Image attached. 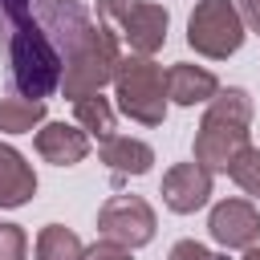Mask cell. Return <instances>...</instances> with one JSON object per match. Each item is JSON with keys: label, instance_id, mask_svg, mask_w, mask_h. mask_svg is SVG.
<instances>
[{"label": "cell", "instance_id": "1", "mask_svg": "<svg viewBox=\"0 0 260 260\" xmlns=\"http://www.w3.org/2000/svg\"><path fill=\"white\" fill-rule=\"evenodd\" d=\"M0 53L16 98L45 102L61 89V53L32 12V0H0Z\"/></svg>", "mask_w": 260, "mask_h": 260}, {"label": "cell", "instance_id": "2", "mask_svg": "<svg viewBox=\"0 0 260 260\" xmlns=\"http://www.w3.org/2000/svg\"><path fill=\"white\" fill-rule=\"evenodd\" d=\"M248 126H252V98H248V89H240V85L223 89L219 85L215 98L203 110L199 130H195V162L207 167L211 175L215 171L228 175V167L252 146Z\"/></svg>", "mask_w": 260, "mask_h": 260}, {"label": "cell", "instance_id": "3", "mask_svg": "<svg viewBox=\"0 0 260 260\" xmlns=\"http://www.w3.org/2000/svg\"><path fill=\"white\" fill-rule=\"evenodd\" d=\"M110 85H114L118 110L130 122L162 126V118H167V73H162V65H154L150 57H138V53H122Z\"/></svg>", "mask_w": 260, "mask_h": 260}, {"label": "cell", "instance_id": "4", "mask_svg": "<svg viewBox=\"0 0 260 260\" xmlns=\"http://www.w3.org/2000/svg\"><path fill=\"white\" fill-rule=\"evenodd\" d=\"M98 24L110 28L126 53L154 57L167 45L171 12L154 0H98Z\"/></svg>", "mask_w": 260, "mask_h": 260}, {"label": "cell", "instance_id": "5", "mask_svg": "<svg viewBox=\"0 0 260 260\" xmlns=\"http://www.w3.org/2000/svg\"><path fill=\"white\" fill-rule=\"evenodd\" d=\"M187 45L207 61H228L244 45V16L236 0H199L187 16Z\"/></svg>", "mask_w": 260, "mask_h": 260}, {"label": "cell", "instance_id": "6", "mask_svg": "<svg viewBox=\"0 0 260 260\" xmlns=\"http://www.w3.org/2000/svg\"><path fill=\"white\" fill-rule=\"evenodd\" d=\"M154 228H158L154 207L142 195H114L98 211V232L106 240H114V244H126L130 252L142 248V244H150L154 240Z\"/></svg>", "mask_w": 260, "mask_h": 260}, {"label": "cell", "instance_id": "7", "mask_svg": "<svg viewBox=\"0 0 260 260\" xmlns=\"http://www.w3.org/2000/svg\"><path fill=\"white\" fill-rule=\"evenodd\" d=\"M207 232H211L215 244L244 252V248H252V244L260 240V211H256L248 199H223V203L211 207Z\"/></svg>", "mask_w": 260, "mask_h": 260}, {"label": "cell", "instance_id": "8", "mask_svg": "<svg viewBox=\"0 0 260 260\" xmlns=\"http://www.w3.org/2000/svg\"><path fill=\"white\" fill-rule=\"evenodd\" d=\"M207 199H211V171L199 167L195 158H191V162H175V167L162 175V203H167L175 215H191V211H199Z\"/></svg>", "mask_w": 260, "mask_h": 260}, {"label": "cell", "instance_id": "9", "mask_svg": "<svg viewBox=\"0 0 260 260\" xmlns=\"http://www.w3.org/2000/svg\"><path fill=\"white\" fill-rule=\"evenodd\" d=\"M32 142H37V154L53 167H73L89 154V134L69 122H41Z\"/></svg>", "mask_w": 260, "mask_h": 260}, {"label": "cell", "instance_id": "10", "mask_svg": "<svg viewBox=\"0 0 260 260\" xmlns=\"http://www.w3.org/2000/svg\"><path fill=\"white\" fill-rule=\"evenodd\" d=\"M219 89V77L203 65H191V61H179L167 69V102L175 106H207Z\"/></svg>", "mask_w": 260, "mask_h": 260}, {"label": "cell", "instance_id": "11", "mask_svg": "<svg viewBox=\"0 0 260 260\" xmlns=\"http://www.w3.org/2000/svg\"><path fill=\"white\" fill-rule=\"evenodd\" d=\"M37 195V171L24 162V154L8 142H0V207H24Z\"/></svg>", "mask_w": 260, "mask_h": 260}, {"label": "cell", "instance_id": "12", "mask_svg": "<svg viewBox=\"0 0 260 260\" xmlns=\"http://www.w3.org/2000/svg\"><path fill=\"white\" fill-rule=\"evenodd\" d=\"M98 158H102L114 175H146V171H150V162H154V150H150L142 138L110 134V138H102Z\"/></svg>", "mask_w": 260, "mask_h": 260}, {"label": "cell", "instance_id": "13", "mask_svg": "<svg viewBox=\"0 0 260 260\" xmlns=\"http://www.w3.org/2000/svg\"><path fill=\"white\" fill-rule=\"evenodd\" d=\"M45 102L37 98H0V134H28L45 122Z\"/></svg>", "mask_w": 260, "mask_h": 260}, {"label": "cell", "instance_id": "14", "mask_svg": "<svg viewBox=\"0 0 260 260\" xmlns=\"http://www.w3.org/2000/svg\"><path fill=\"white\" fill-rule=\"evenodd\" d=\"M73 118H77V126H81L85 134H93V138H110V134H114V106H110V98H102V93L73 98Z\"/></svg>", "mask_w": 260, "mask_h": 260}, {"label": "cell", "instance_id": "15", "mask_svg": "<svg viewBox=\"0 0 260 260\" xmlns=\"http://www.w3.org/2000/svg\"><path fill=\"white\" fill-rule=\"evenodd\" d=\"M85 244L77 240V232L61 228V223H45L37 232V260H81Z\"/></svg>", "mask_w": 260, "mask_h": 260}, {"label": "cell", "instance_id": "16", "mask_svg": "<svg viewBox=\"0 0 260 260\" xmlns=\"http://www.w3.org/2000/svg\"><path fill=\"white\" fill-rule=\"evenodd\" d=\"M228 175H232V183H236L240 191H248V195L260 199V150H256V146H248V150L228 167Z\"/></svg>", "mask_w": 260, "mask_h": 260}, {"label": "cell", "instance_id": "17", "mask_svg": "<svg viewBox=\"0 0 260 260\" xmlns=\"http://www.w3.org/2000/svg\"><path fill=\"white\" fill-rule=\"evenodd\" d=\"M0 260H28V236L20 223H0Z\"/></svg>", "mask_w": 260, "mask_h": 260}, {"label": "cell", "instance_id": "18", "mask_svg": "<svg viewBox=\"0 0 260 260\" xmlns=\"http://www.w3.org/2000/svg\"><path fill=\"white\" fill-rule=\"evenodd\" d=\"M81 260H130V248L126 244H114V240H98V244H89L85 252H81Z\"/></svg>", "mask_w": 260, "mask_h": 260}, {"label": "cell", "instance_id": "19", "mask_svg": "<svg viewBox=\"0 0 260 260\" xmlns=\"http://www.w3.org/2000/svg\"><path fill=\"white\" fill-rule=\"evenodd\" d=\"M171 260H228V256H219V252L203 248L199 240H179V244L171 248Z\"/></svg>", "mask_w": 260, "mask_h": 260}, {"label": "cell", "instance_id": "20", "mask_svg": "<svg viewBox=\"0 0 260 260\" xmlns=\"http://www.w3.org/2000/svg\"><path fill=\"white\" fill-rule=\"evenodd\" d=\"M236 8H240V16H244V28H252V32L260 37V0H240Z\"/></svg>", "mask_w": 260, "mask_h": 260}, {"label": "cell", "instance_id": "21", "mask_svg": "<svg viewBox=\"0 0 260 260\" xmlns=\"http://www.w3.org/2000/svg\"><path fill=\"white\" fill-rule=\"evenodd\" d=\"M244 260H260V244H252V248H244Z\"/></svg>", "mask_w": 260, "mask_h": 260}]
</instances>
